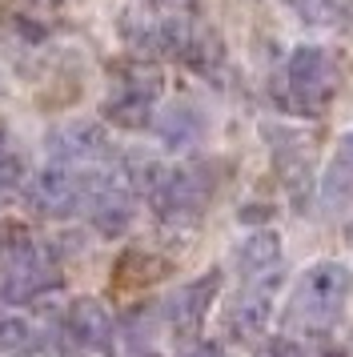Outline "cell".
I'll return each mask as SVG.
<instances>
[{
	"mask_svg": "<svg viewBox=\"0 0 353 357\" xmlns=\"http://www.w3.org/2000/svg\"><path fill=\"white\" fill-rule=\"evenodd\" d=\"M29 205L45 217H57V221L84 213V169H73L68 161L45 165L29 181Z\"/></svg>",
	"mask_w": 353,
	"mask_h": 357,
	"instance_id": "obj_6",
	"label": "cell"
},
{
	"mask_svg": "<svg viewBox=\"0 0 353 357\" xmlns=\"http://www.w3.org/2000/svg\"><path fill=\"white\" fill-rule=\"evenodd\" d=\"M121 33L133 49L181 56L193 36V0H133L121 17Z\"/></svg>",
	"mask_w": 353,
	"mask_h": 357,
	"instance_id": "obj_3",
	"label": "cell"
},
{
	"mask_svg": "<svg viewBox=\"0 0 353 357\" xmlns=\"http://www.w3.org/2000/svg\"><path fill=\"white\" fill-rule=\"evenodd\" d=\"M13 161V149H8V132H4V125H0V165Z\"/></svg>",
	"mask_w": 353,
	"mask_h": 357,
	"instance_id": "obj_19",
	"label": "cell"
},
{
	"mask_svg": "<svg viewBox=\"0 0 353 357\" xmlns=\"http://www.w3.org/2000/svg\"><path fill=\"white\" fill-rule=\"evenodd\" d=\"M112 329H117V325H112L109 309L100 305V301H93V297L73 301L68 313H64V333L73 337L77 349H109Z\"/></svg>",
	"mask_w": 353,
	"mask_h": 357,
	"instance_id": "obj_10",
	"label": "cell"
},
{
	"mask_svg": "<svg viewBox=\"0 0 353 357\" xmlns=\"http://www.w3.org/2000/svg\"><path fill=\"white\" fill-rule=\"evenodd\" d=\"M257 357H309V349H305L301 341H293V337H273V341L261 345Z\"/></svg>",
	"mask_w": 353,
	"mask_h": 357,
	"instance_id": "obj_16",
	"label": "cell"
},
{
	"mask_svg": "<svg viewBox=\"0 0 353 357\" xmlns=\"http://www.w3.org/2000/svg\"><path fill=\"white\" fill-rule=\"evenodd\" d=\"M45 345V333L20 317V313H0V354L4 357H32Z\"/></svg>",
	"mask_w": 353,
	"mask_h": 357,
	"instance_id": "obj_13",
	"label": "cell"
},
{
	"mask_svg": "<svg viewBox=\"0 0 353 357\" xmlns=\"http://www.w3.org/2000/svg\"><path fill=\"white\" fill-rule=\"evenodd\" d=\"M181 357H225V354H221V345H209V341H205V345H193V349H185Z\"/></svg>",
	"mask_w": 353,
	"mask_h": 357,
	"instance_id": "obj_18",
	"label": "cell"
},
{
	"mask_svg": "<svg viewBox=\"0 0 353 357\" xmlns=\"http://www.w3.org/2000/svg\"><path fill=\"white\" fill-rule=\"evenodd\" d=\"M350 241H353V233H350Z\"/></svg>",
	"mask_w": 353,
	"mask_h": 357,
	"instance_id": "obj_20",
	"label": "cell"
},
{
	"mask_svg": "<svg viewBox=\"0 0 353 357\" xmlns=\"http://www.w3.org/2000/svg\"><path fill=\"white\" fill-rule=\"evenodd\" d=\"M201 113L197 109H189V105H173L169 113L160 116V141L169 149H185V145H193L197 137H201Z\"/></svg>",
	"mask_w": 353,
	"mask_h": 357,
	"instance_id": "obj_14",
	"label": "cell"
},
{
	"mask_svg": "<svg viewBox=\"0 0 353 357\" xmlns=\"http://www.w3.org/2000/svg\"><path fill=\"white\" fill-rule=\"evenodd\" d=\"M337 61L333 52H325L321 45H301V49L289 52L285 68H281V89L277 97L289 113L301 116H317L329 97L337 93Z\"/></svg>",
	"mask_w": 353,
	"mask_h": 357,
	"instance_id": "obj_4",
	"label": "cell"
},
{
	"mask_svg": "<svg viewBox=\"0 0 353 357\" xmlns=\"http://www.w3.org/2000/svg\"><path fill=\"white\" fill-rule=\"evenodd\" d=\"M48 145L57 153V161H68V165H80V161H96L109 141H105V132L100 125H89V121H77V125H64L48 137Z\"/></svg>",
	"mask_w": 353,
	"mask_h": 357,
	"instance_id": "obj_12",
	"label": "cell"
},
{
	"mask_svg": "<svg viewBox=\"0 0 353 357\" xmlns=\"http://www.w3.org/2000/svg\"><path fill=\"white\" fill-rule=\"evenodd\" d=\"M149 253H125L121 265H117V281H125L128 273H137V285H149V281H157L165 273V261H153V265H144Z\"/></svg>",
	"mask_w": 353,
	"mask_h": 357,
	"instance_id": "obj_15",
	"label": "cell"
},
{
	"mask_svg": "<svg viewBox=\"0 0 353 357\" xmlns=\"http://www.w3.org/2000/svg\"><path fill=\"white\" fill-rule=\"evenodd\" d=\"M273 289H277V277H269V281H245V289L229 305V329H233V337L249 341L269 325Z\"/></svg>",
	"mask_w": 353,
	"mask_h": 357,
	"instance_id": "obj_9",
	"label": "cell"
},
{
	"mask_svg": "<svg viewBox=\"0 0 353 357\" xmlns=\"http://www.w3.org/2000/svg\"><path fill=\"white\" fill-rule=\"evenodd\" d=\"M237 269L245 281H269L281 273V237L273 229H257L237 245Z\"/></svg>",
	"mask_w": 353,
	"mask_h": 357,
	"instance_id": "obj_11",
	"label": "cell"
},
{
	"mask_svg": "<svg viewBox=\"0 0 353 357\" xmlns=\"http://www.w3.org/2000/svg\"><path fill=\"white\" fill-rule=\"evenodd\" d=\"M217 289H221V273L217 269L213 273H201L189 285H181L165 301V321L173 325L176 333H197L201 321H205L209 305H213V297H217Z\"/></svg>",
	"mask_w": 353,
	"mask_h": 357,
	"instance_id": "obj_7",
	"label": "cell"
},
{
	"mask_svg": "<svg viewBox=\"0 0 353 357\" xmlns=\"http://www.w3.org/2000/svg\"><path fill=\"white\" fill-rule=\"evenodd\" d=\"M157 77H128L105 105V116L121 129H144L157 109Z\"/></svg>",
	"mask_w": 353,
	"mask_h": 357,
	"instance_id": "obj_8",
	"label": "cell"
},
{
	"mask_svg": "<svg viewBox=\"0 0 353 357\" xmlns=\"http://www.w3.org/2000/svg\"><path fill=\"white\" fill-rule=\"evenodd\" d=\"M285 4L301 20H321L325 13H329V4H333V0H285Z\"/></svg>",
	"mask_w": 353,
	"mask_h": 357,
	"instance_id": "obj_17",
	"label": "cell"
},
{
	"mask_svg": "<svg viewBox=\"0 0 353 357\" xmlns=\"http://www.w3.org/2000/svg\"><path fill=\"white\" fill-rule=\"evenodd\" d=\"M61 285V265L20 225L0 229V301H32Z\"/></svg>",
	"mask_w": 353,
	"mask_h": 357,
	"instance_id": "obj_2",
	"label": "cell"
},
{
	"mask_svg": "<svg viewBox=\"0 0 353 357\" xmlns=\"http://www.w3.org/2000/svg\"><path fill=\"white\" fill-rule=\"evenodd\" d=\"M353 293V273L350 265L341 261H317L313 269H305L297 289L289 297L285 321L293 329H309V333H321L345 313Z\"/></svg>",
	"mask_w": 353,
	"mask_h": 357,
	"instance_id": "obj_1",
	"label": "cell"
},
{
	"mask_svg": "<svg viewBox=\"0 0 353 357\" xmlns=\"http://www.w3.org/2000/svg\"><path fill=\"white\" fill-rule=\"evenodd\" d=\"M141 189L153 197V209L165 221L189 225L205 213L209 197H213V173L205 165H181V169H141Z\"/></svg>",
	"mask_w": 353,
	"mask_h": 357,
	"instance_id": "obj_5",
	"label": "cell"
}]
</instances>
